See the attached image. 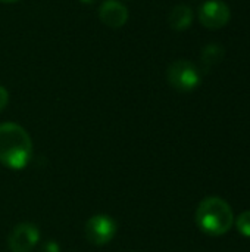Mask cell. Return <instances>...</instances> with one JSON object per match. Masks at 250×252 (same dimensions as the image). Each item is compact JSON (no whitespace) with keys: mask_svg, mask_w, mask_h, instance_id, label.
<instances>
[{"mask_svg":"<svg viewBox=\"0 0 250 252\" xmlns=\"http://www.w3.org/2000/svg\"><path fill=\"white\" fill-rule=\"evenodd\" d=\"M224 47L221 44H217V43H212V44H208L203 52H202V62H203V66L205 68H211L217 63H220L222 59H224Z\"/></svg>","mask_w":250,"mask_h":252,"instance_id":"obj_9","label":"cell"},{"mask_svg":"<svg viewBox=\"0 0 250 252\" xmlns=\"http://www.w3.org/2000/svg\"><path fill=\"white\" fill-rule=\"evenodd\" d=\"M40 241V230L31 223L18 224L9 235L7 244L12 252H31Z\"/></svg>","mask_w":250,"mask_h":252,"instance_id":"obj_6","label":"cell"},{"mask_svg":"<svg viewBox=\"0 0 250 252\" xmlns=\"http://www.w3.org/2000/svg\"><path fill=\"white\" fill-rule=\"evenodd\" d=\"M196 223L206 235H225L234 223L233 210L224 199L218 196L205 198L196 210Z\"/></svg>","mask_w":250,"mask_h":252,"instance_id":"obj_2","label":"cell"},{"mask_svg":"<svg viewBox=\"0 0 250 252\" xmlns=\"http://www.w3.org/2000/svg\"><path fill=\"white\" fill-rule=\"evenodd\" d=\"M7 102H9V93L4 87L0 86V112L6 108Z\"/></svg>","mask_w":250,"mask_h":252,"instance_id":"obj_12","label":"cell"},{"mask_svg":"<svg viewBox=\"0 0 250 252\" xmlns=\"http://www.w3.org/2000/svg\"><path fill=\"white\" fill-rule=\"evenodd\" d=\"M231 16L230 7L221 0H208L199 9V21L209 30H218L228 24Z\"/></svg>","mask_w":250,"mask_h":252,"instance_id":"obj_5","label":"cell"},{"mask_svg":"<svg viewBox=\"0 0 250 252\" xmlns=\"http://www.w3.org/2000/svg\"><path fill=\"white\" fill-rule=\"evenodd\" d=\"M167 78L169 84L178 90V92H192L200 84V72L196 68L194 63L186 61V59H178L172 62L168 66L167 71Z\"/></svg>","mask_w":250,"mask_h":252,"instance_id":"obj_3","label":"cell"},{"mask_svg":"<svg viewBox=\"0 0 250 252\" xmlns=\"http://www.w3.org/2000/svg\"><path fill=\"white\" fill-rule=\"evenodd\" d=\"M40 252H60V247H59V244L55 242V241H47V242L43 244L41 251Z\"/></svg>","mask_w":250,"mask_h":252,"instance_id":"obj_11","label":"cell"},{"mask_svg":"<svg viewBox=\"0 0 250 252\" xmlns=\"http://www.w3.org/2000/svg\"><path fill=\"white\" fill-rule=\"evenodd\" d=\"M32 158V142L16 123L0 124V164L10 170L25 168Z\"/></svg>","mask_w":250,"mask_h":252,"instance_id":"obj_1","label":"cell"},{"mask_svg":"<svg viewBox=\"0 0 250 252\" xmlns=\"http://www.w3.org/2000/svg\"><path fill=\"white\" fill-rule=\"evenodd\" d=\"M81 3H85V4H90V3H93L94 0H80Z\"/></svg>","mask_w":250,"mask_h":252,"instance_id":"obj_13","label":"cell"},{"mask_svg":"<svg viewBox=\"0 0 250 252\" xmlns=\"http://www.w3.org/2000/svg\"><path fill=\"white\" fill-rule=\"evenodd\" d=\"M99 18L111 28H121L128 21V10L118 0H105L99 7Z\"/></svg>","mask_w":250,"mask_h":252,"instance_id":"obj_7","label":"cell"},{"mask_svg":"<svg viewBox=\"0 0 250 252\" xmlns=\"http://www.w3.org/2000/svg\"><path fill=\"white\" fill-rule=\"evenodd\" d=\"M1 3H15V1H18V0H0Z\"/></svg>","mask_w":250,"mask_h":252,"instance_id":"obj_14","label":"cell"},{"mask_svg":"<svg viewBox=\"0 0 250 252\" xmlns=\"http://www.w3.org/2000/svg\"><path fill=\"white\" fill-rule=\"evenodd\" d=\"M168 21L175 31L187 30L193 22V10L186 4H178L171 10Z\"/></svg>","mask_w":250,"mask_h":252,"instance_id":"obj_8","label":"cell"},{"mask_svg":"<svg viewBox=\"0 0 250 252\" xmlns=\"http://www.w3.org/2000/svg\"><path fill=\"white\" fill-rule=\"evenodd\" d=\"M116 221L105 214L93 216L87 220L84 227V235L87 241L93 245H106L116 235Z\"/></svg>","mask_w":250,"mask_h":252,"instance_id":"obj_4","label":"cell"},{"mask_svg":"<svg viewBox=\"0 0 250 252\" xmlns=\"http://www.w3.org/2000/svg\"><path fill=\"white\" fill-rule=\"evenodd\" d=\"M236 226L239 229V232L246 236V238H250V210L249 211H245L239 216L237 221H236Z\"/></svg>","mask_w":250,"mask_h":252,"instance_id":"obj_10","label":"cell"}]
</instances>
